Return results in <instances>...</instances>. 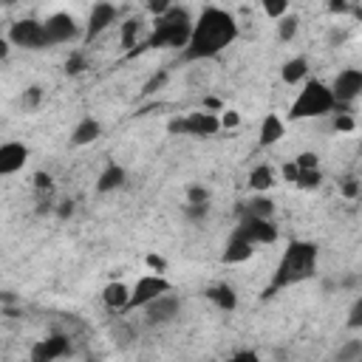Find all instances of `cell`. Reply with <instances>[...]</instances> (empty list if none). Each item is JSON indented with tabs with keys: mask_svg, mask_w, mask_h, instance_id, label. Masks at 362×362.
<instances>
[{
	"mask_svg": "<svg viewBox=\"0 0 362 362\" xmlns=\"http://www.w3.org/2000/svg\"><path fill=\"white\" fill-rule=\"evenodd\" d=\"M280 76H283L286 85H297V82H303V79L308 76V59H305V57H294V59H288V62L280 68Z\"/></svg>",
	"mask_w": 362,
	"mask_h": 362,
	"instance_id": "22",
	"label": "cell"
},
{
	"mask_svg": "<svg viewBox=\"0 0 362 362\" xmlns=\"http://www.w3.org/2000/svg\"><path fill=\"white\" fill-rule=\"evenodd\" d=\"M274 184H277V170H274L272 164H257V167L249 173V187H252L257 195H266Z\"/></svg>",
	"mask_w": 362,
	"mask_h": 362,
	"instance_id": "17",
	"label": "cell"
},
{
	"mask_svg": "<svg viewBox=\"0 0 362 362\" xmlns=\"http://www.w3.org/2000/svg\"><path fill=\"white\" fill-rule=\"evenodd\" d=\"M297 173H300V170L294 167V161H286V164H283V178H286V181L294 184V181H297Z\"/></svg>",
	"mask_w": 362,
	"mask_h": 362,
	"instance_id": "43",
	"label": "cell"
},
{
	"mask_svg": "<svg viewBox=\"0 0 362 362\" xmlns=\"http://www.w3.org/2000/svg\"><path fill=\"white\" fill-rule=\"evenodd\" d=\"M317 272V246L308 243V240H291L274 269V277L269 283V294L272 291H280L286 286H294V283H303L308 280L311 274Z\"/></svg>",
	"mask_w": 362,
	"mask_h": 362,
	"instance_id": "2",
	"label": "cell"
},
{
	"mask_svg": "<svg viewBox=\"0 0 362 362\" xmlns=\"http://www.w3.org/2000/svg\"><path fill=\"white\" fill-rule=\"evenodd\" d=\"M127 184V170L122 167V164H107L102 173H99V178H96V192H116V189H122Z\"/></svg>",
	"mask_w": 362,
	"mask_h": 362,
	"instance_id": "15",
	"label": "cell"
},
{
	"mask_svg": "<svg viewBox=\"0 0 362 362\" xmlns=\"http://www.w3.org/2000/svg\"><path fill=\"white\" fill-rule=\"evenodd\" d=\"M238 238H243L246 243H252L255 249L257 246H266V243H274L277 240V226L272 221H260V218H249V215H240L235 232Z\"/></svg>",
	"mask_w": 362,
	"mask_h": 362,
	"instance_id": "9",
	"label": "cell"
},
{
	"mask_svg": "<svg viewBox=\"0 0 362 362\" xmlns=\"http://www.w3.org/2000/svg\"><path fill=\"white\" fill-rule=\"evenodd\" d=\"M189 31H192L189 11L181 8V6H170L164 14H158L153 20V31L144 40V45H150V48H181L184 51L187 40H189Z\"/></svg>",
	"mask_w": 362,
	"mask_h": 362,
	"instance_id": "3",
	"label": "cell"
},
{
	"mask_svg": "<svg viewBox=\"0 0 362 362\" xmlns=\"http://www.w3.org/2000/svg\"><path fill=\"white\" fill-rule=\"evenodd\" d=\"M40 102H42V88H37V85L25 88V90L20 93V99H17V105H20L23 110H37Z\"/></svg>",
	"mask_w": 362,
	"mask_h": 362,
	"instance_id": "26",
	"label": "cell"
},
{
	"mask_svg": "<svg viewBox=\"0 0 362 362\" xmlns=\"http://www.w3.org/2000/svg\"><path fill=\"white\" fill-rule=\"evenodd\" d=\"M82 68H85V57H82L79 51H76V54H71V57L65 59V71H68V74H79Z\"/></svg>",
	"mask_w": 362,
	"mask_h": 362,
	"instance_id": "36",
	"label": "cell"
},
{
	"mask_svg": "<svg viewBox=\"0 0 362 362\" xmlns=\"http://www.w3.org/2000/svg\"><path fill=\"white\" fill-rule=\"evenodd\" d=\"M141 311H144V322H147V325H167V322H173V320L178 317L181 300H178L173 291H167V294L150 300Z\"/></svg>",
	"mask_w": 362,
	"mask_h": 362,
	"instance_id": "11",
	"label": "cell"
},
{
	"mask_svg": "<svg viewBox=\"0 0 362 362\" xmlns=\"http://www.w3.org/2000/svg\"><path fill=\"white\" fill-rule=\"evenodd\" d=\"M294 184H297L300 189H317V187L322 184V173H320V170H300Z\"/></svg>",
	"mask_w": 362,
	"mask_h": 362,
	"instance_id": "27",
	"label": "cell"
},
{
	"mask_svg": "<svg viewBox=\"0 0 362 362\" xmlns=\"http://www.w3.org/2000/svg\"><path fill=\"white\" fill-rule=\"evenodd\" d=\"M334 119H331V124H334V130H339V133H348V130H354V116L351 113H331Z\"/></svg>",
	"mask_w": 362,
	"mask_h": 362,
	"instance_id": "34",
	"label": "cell"
},
{
	"mask_svg": "<svg viewBox=\"0 0 362 362\" xmlns=\"http://www.w3.org/2000/svg\"><path fill=\"white\" fill-rule=\"evenodd\" d=\"M34 187H37V192H51L54 189V181H51L48 173H34Z\"/></svg>",
	"mask_w": 362,
	"mask_h": 362,
	"instance_id": "38",
	"label": "cell"
},
{
	"mask_svg": "<svg viewBox=\"0 0 362 362\" xmlns=\"http://www.w3.org/2000/svg\"><path fill=\"white\" fill-rule=\"evenodd\" d=\"M209 215V204H184V218L192 223H201Z\"/></svg>",
	"mask_w": 362,
	"mask_h": 362,
	"instance_id": "29",
	"label": "cell"
},
{
	"mask_svg": "<svg viewBox=\"0 0 362 362\" xmlns=\"http://www.w3.org/2000/svg\"><path fill=\"white\" fill-rule=\"evenodd\" d=\"M187 204H209V189L204 184H189L187 187Z\"/></svg>",
	"mask_w": 362,
	"mask_h": 362,
	"instance_id": "32",
	"label": "cell"
},
{
	"mask_svg": "<svg viewBox=\"0 0 362 362\" xmlns=\"http://www.w3.org/2000/svg\"><path fill=\"white\" fill-rule=\"evenodd\" d=\"M294 167L297 170H320V156L317 153H300L294 158Z\"/></svg>",
	"mask_w": 362,
	"mask_h": 362,
	"instance_id": "33",
	"label": "cell"
},
{
	"mask_svg": "<svg viewBox=\"0 0 362 362\" xmlns=\"http://www.w3.org/2000/svg\"><path fill=\"white\" fill-rule=\"evenodd\" d=\"M263 11H266L272 20H280V17H286V14L291 11V6H288L286 0H274V3L266 0V3H263Z\"/></svg>",
	"mask_w": 362,
	"mask_h": 362,
	"instance_id": "31",
	"label": "cell"
},
{
	"mask_svg": "<svg viewBox=\"0 0 362 362\" xmlns=\"http://www.w3.org/2000/svg\"><path fill=\"white\" fill-rule=\"evenodd\" d=\"M139 25H141L139 20H127V23L122 25V45H124V48L133 45V37L139 34Z\"/></svg>",
	"mask_w": 362,
	"mask_h": 362,
	"instance_id": "35",
	"label": "cell"
},
{
	"mask_svg": "<svg viewBox=\"0 0 362 362\" xmlns=\"http://www.w3.org/2000/svg\"><path fill=\"white\" fill-rule=\"evenodd\" d=\"M68 351H71V339L62 337V334H54V337H45V339H37V342H34V348H31V362H57V359H62Z\"/></svg>",
	"mask_w": 362,
	"mask_h": 362,
	"instance_id": "12",
	"label": "cell"
},
{
	"mask_svg": "<svg viewBox=\"0 0 362 362\" xmlns=\"http://www.w3.org/2000/svg\"><path fill=\"white\" fill-rule=\"evenodd\" d=\"M226 362H260V356L255 351H238L235 356H229Z\"/></svg>",
	"mask_w": 362,
	"mask_h": 362,
	"instance_id": "42",
	"label": "cell"
},
{
	"mask_svg": "<svg viewBox=\"0 0 362 362\" xmlns=\"http://www.w3.org/2000/svg\"><path fill=\"white\" fill-rule=\"evenodd\" d=\"M339 192H342L345 198H356V195H359V181H356V178H345V181L339 184Z\"/></svg>",
	"mask_w": 362,
	"mask_h": 362,
	"instance_id": "39",
	"label": "cell"
},
{
	"mask_svg": "<svg viewBox=\"0 0 362 362\" xmlns=\"http://www.w3.org/2000/svg\"><path fill=\"white\" fill-rule=\"evenodd\" d=\"M274 201L269 195H255L249 201H243L240 206V215H249V218H260V221H272L274 218Z\"/></svg>",
	"mask_w": 362,
	"mask_h": 362,
	"instance_id": "18",
	"label": "cell"
},
{
	"mask_svg": "<svg viewBox=\"0 0 362 362\" xmlns=\"http://www.w3.org/2000/svg\"><path fill=\"white\" fill-rule=\"evenodd\" d=\"M147 266L153 269V274H164L167 272V260L161 255H147Z\"/></svg>",
	"mask_w": 362,
	"mask_h": 362,
	"instance_id": "40",
	"label": "cell"
},
{
	"mask_svg": "<svg viewBox=\"0 0 362 362\" xmlns=\"http://www.w3.org/2000/svg\"><path fill=\"white\" fill-rule=\"evenodd\" d=\"M42 34H45V45H62V42H74V40L82 37L79 23L65 11H57V14L45 17L42 20Z\"/></svg>",
	"mask_w": 362,
	"mask_h": 362,
	"instance_id": "8",
	"label": "cell"
},
{
	"mask_svg": "<svg viewBox=\"0 0 362 362\" xmlns=\"http://www.w3.org/2000/svg\"><path fill=\"white\" fill-rule=\"evenodd\" d=\"M167 79H170V71L167 68H161V71H156L147 82H144V88H141V96H150V93H156V90H161L164 85H167Z\"/></svg>",
	"mask_w": 362,
	"mask_h": 362,
	"instance_id": "28",
	"label": "cell"
},
{
	"mask_svg": "<svg viewBox=\"0 0 362 362\" xmlns=\"http://www.w3.org/2000/svg\"><path fill=\"white\" fill-rule=\"evenodd\" d=\"M328 88H331V96H334L337 107L339 105H351L362 93V71L359 68H342Z\"/></svg>",
	"mask_w": 362,
	"mask_h": 362,
	"instance_id": "10",
	"label": "cell"
},
{
	"mask_svg": "<svg viewBox=\"0 0 362 362\" xmlns=\"http://www.w3.org/2000/svg\"><path fill=\"white\" fill-rule=\"evenodd\" d=\"M297 31H300V20H297V14H286V17H280L277 20V37L283 40V42H291L294 37H297Z\"/></svg>",
	"mask_w": 362,
	"mask_h": 362,
	"instance_id": "25",
	"label": "cell"
},
{
	"mask_svg": "<svg viewBox=\"0 0 362 362\" xmlns=\"http://www.w3.org/2000/svg\"><path fill=\"white\" fill-rule=\"evenodd\" d=\"M57 215H59V218H71V215H74V204H71V201H59V204H57Z\"/></svg>",
	"mask_w": 362,
	"mask_h": 362,
	"instance_id": "44",
	"label": "cell"
},
{
	"mask_svg": "<svg viewBox=\"0 0 362 362\" xmlns=\"http://www.w3.org/2000/svg\"><path fill=\"white\" fill-rule=\"evenodd\" d=\"M167 130L173 136H195V139H204V136H215L221 130V122H218V113H209V110H192L187 116H175Z\"/></svg>",
	"mask_w": 362,
	"mask_h": 362,
	"instance_id": "5",
	"label": "cell"
},
{
	"mask_svg": "<svg viewBox=\"0 0 362 362\" xmlns=\"http://www.w3.org/2000/svg\"><path fill=\"white\" fill-rule=\"evenodd\" d=\"M328 8H331V11H334V14H345V11H348V8H351V6H348V3H342V0H339V3H331V6H328Z\"/></svg>",
	"mask_w": 362,
	"mask_h": 362,
	"instance_id": "46",
	"label": "cell"
},
{
	"mask_svg": "<svg viewBox=\"0 0 362 362\" xmlns=\"http://www.w3.org/2000/svg\"><path fill=\"white\" fill-rule=\"evenodd\" d=\"M8 48H11V45H8V40L3 37V28H0V59H6V57H8Z\"/></svg>",
	"mask_w": 362,
	"mask_h": 362,
	"instance_id": "45",
	"label": "cell"
},
{
	"mask_svg": "<svg viewBox=\"0 0 362 362\" xmlns=\"http://www.w3.org/2000/svg\"><path fill=\"white\" fill-rule=\"evenodd\" d=\"M119 17V8L113 3H96L88 14V25H85V40H96L105 28H110Z\"/></svg>",
	"mask_w": 362,
	"mask_h": 362,
	"instance_id": "13",
	"label": "cell"
},
{
	"mask_svg": "<svg viewBox=\"0 0 362 362\" xmlns=\"http://www.w3.org/2000/svg\"><path fill=\"white\" fill-rule=\"evenodd\" d=\"M283 133H286V124H283V119L277 116V113H269L263 122H260V147H272V144H277L280 139H283Z\"/></svg>",
	"mask_w": 362,
	"mask_h": 362,
	"instance_id": "19",
	"label": "cell"
},
{
	"mask_svg": "<svg viewBox=\"0 0 362 362\" xmlns=\"http://www.w3.org/2000/svg\"><path fill=\"white\" fill-rule=\"evenodd\" d=\"M99 136H102V124H99V119L85 116V119H79L76 127L71 130V144L85 147V144H93Z\"/></svg>",
	"mask_w": 362,
	"mask_h": 362,
	"instance_id": "16",
	"label": "cell"
},
{
	"mask_svg": "<svg viewBox=\"0 0 362 362\" xmlns=\"http://www.w3.org/2000/svg\"><path fill=\"white\" fill-rule=\"evenodd\" d=\"M28 161V147L23 141H3L0 144V175H14Z\"/></svg>",
	"mask_w": 362,
	"mask_h": 362,
	"instance_id": "14",
	"label": "cell"
},
{
	"mask_svg": "<svg viewBox=\"0 0 362 362\" xmlns=\"http://www.w3.org/2000/svg\"><path fill=\"white\" fill-rule=\"evenodd\" d=\"M351 331H359L362 328V297H354L351 308H348V322H345Z\"/></svg>",
	"mask_w": 362,
	"mask_h": 362,
	"instance_id": "30",
	"label": "cell"
},
{
	"mask_svg": "<svg viewBox=\"0 0 362 362\" xmlns=\"http://www.w3.org/2000/svg\"><path fill=\"white\" fill-rule=\"evenodd\" d=\"M345 40H348V31H345V28L334 25V28L328 31V45H342Z\"/></svg>",
	"mask_w": 362,
	"mask_h": 362,
	"instance_id": "41",
	"label": "cell"
},
{
	"mask_svg": "<svg viewBox=\"0 0 362 362\" xmlns=\"http://www.w3.org/2000/svg\"><path fill=\"white\" fill-rule=\"evenodd\" d=\"M102 300L107 308H116V311H124L127 308V300H130V288L124 283H107L105 291H102Z\"/></svg>",
	"mask_w": 362,
	"mask_h": 362,
	"instance_id": "21",
	"label": "cell"
},
{
	"mask_svg": "<svg viewBox=\"0 0 362 362\" xmlns=\"http://www.w3.org/2000/svg\"><path fill=\"white\" fill-rule=\"evenodd\" d=\"M206 297H209L218 308H223V311H232V308L238 305V294H235V288L226 286V283H218V286L206 288Z\"/></svg>",
	"mask_w": 362,
	"mask_h": 362,
	"instance_id": "23",
	"label": "cell"
},
{
	"mask_svg": "<svg viewBox=\"0 0 362 362\" xmlns=\"http://www.w3.org/2000/svg\"><path fill=\"white\" fill-rule=\"evenodd\" d=\"M167 291H173V286L167 283V277L164 274H141L139 280H136V286L130 288V300H127V308L124 311H133V308H144L150 300H156V297H161V294H167Z\"/></svg>",
	"mask_w": 362,
	"mask_h": 362,
	"instance_id": "6",
	"label": "cell"
},
{
	"mask_svg": "<svg viewBox=\"0 0 362 362\" xmlns=\"http://www.w3.org/2000/svg\"><path fill=\"white\" fill-rule=\"evenodd\" d=\"M218 122H221V130H232L240 124V116L235 110H223V116H218Z\"/></svg>",
	"mask_w": 362,
	"mask_h": 362,
	"instance_id": "37",
	"label": "cell"
},
{
	"mask_svg": "<svg viewBox=\"0 0 362 362\" xmlns=\"http://www.w3.org/2000/svg\"><path fill=\"white\" fill-rule=\"evenodd\" d=\"M331 110H337L331 88L325 82H320V79H305L303 90L291 102L288 116L291 119H314V116H331Z\"/></svg>",
	"mask_w": 362,
	"mask_h": 362,
	"instance_id": "4",
	"label": "cell"
},
{
	"mask_svg": "<svg viewBox=\"0 0 362 362\" xmlns=\"http://www.w3.org/2000/svg\"><path fill=\"white\" fill-rule=\"evenodd\" d=\"M6 40H8V45L25 48V51L48 48V45H45V34H42V20H34V17H25V20L11 23Z\"/></svg>",
	"mask_w": 362,
	"mask_h": 362,
	"instance_id": "7",
	"label": "cell"
},
{
	"mask_svg": "<svg viewBox=\"0 0 362 362\" xmlns=\"http://www.w3.org/2000/svg\"><path fill=\"white\" fill-rule=\"evenodd\" d=\"M334 362H362V339L351 337L339 342V348L334 351Z\"/></svg>",
	"mask_w": 362,
	"mask_h": 362,
	"instance_id": "24",
	"label": "cell"
},
{
	"mask_svg": "<svg viewBox=\"0 0 362 362\" xmlns=\"http://www.w3.org/2000/svg\"><path fill=\"white\" fill-rule=\"evenodd\" d=\"M252 255H255V246L246 243L243 238L232 235L229 243H226V249H223V263H243V260H249Z\"/></svg>",
	"mask_w": 362,
	"mask_h": 362,
	"instance_id": "20",
	"label": "cell"
},
{
	"mask_svg": "<svg viewBox=\"0 0 362 362\" xmlns=\"http://www.w3.org/2000/svg\"><path fill=\"white\" fill-rule=\"evenodd\" d=\"M238 40V23L226 8L206 6L198 20H192L189 40L184 45V59H212Z\"/></svg>",
	"mask_w": 362,
	"mask_h": 362,
	"instance_id": "1",
	"label": "cell"
}]
</instances>
